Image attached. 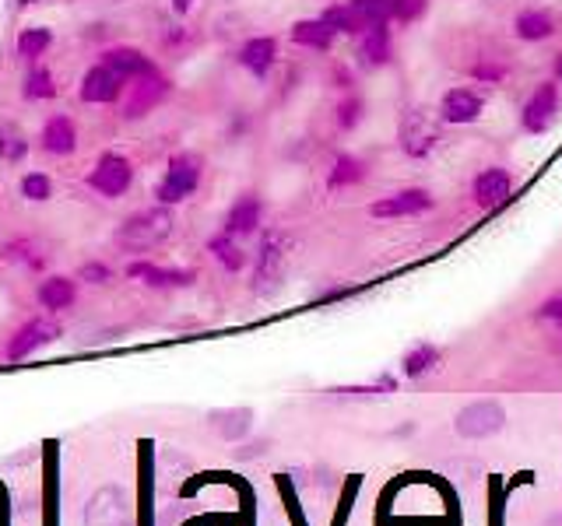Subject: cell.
I'll return each mask as SVG.
<instances>
[{"label":"cell","instance_id":"6da1fadb","mask_svg":"<svg viewBox=\"0 0 562 526\" xmlns=\"http://www.w3.org/2000/svg\"><path fill=\"white\" fill-rule=\"evenodd\" d=\"M176 221L166 207H152V211H137L116 228V246L130 249V253H148V249L162 246L173 235Z\"/></svg>","mask_w":562,"mask_h":526},{"label":"cell","instance_id":"7a4b0ae2","mask_svg":"<svg viewBox=\"0 0 562 526\" xmlns=\"http://www.w3.org/2000/svg\"><path fill=\"white\" fill-rule=\"evenodd\" d=\"M289 249H292L289 235H281V232L264 235L260 253H257V271H253V288H257L260 295H271L274 288L281 285L285 267H289Z\"/></svg>","mask_w":562,"mask_h":526},{"label":"cell","instance_id":"3957f363","mask_svg":"<svg viewBox=\"0 0 562 526\" xmlns=\"http://www.w3.org/2000/svg\"><path fill=\"white\" fill-rule=\"evenodd\" d=\"M201 169L204 165L197 155H176L173 162H169L166 179L159 183L162 204H180V200H187L190 193L197 190V183H201Z\"/></svg>","mask_w":562,"mask_h":526},{"label":"cell","instance_id":"277c9868","mask_svg":"<svg viewBox=\"0 0 562 526\" xmlns=\"http://www.w3.org/2000/svg\"><path fill=\"white\" fill-rule=\"evenodd\" d=\"M130 183H134V165L120 155H102L92 176H88V186L99 190L102 197H120V193H127Z\"/></svg>","mask_w":562,"mask_h":526},{"label":"cell","instance_id":"5b68a950","mask_svg":"<svg viewBox=\"0 0 562 526\" xmlns=\"http://www.w3.org/2000/svg\"><path fill=\"white\" fill-rule=\"evenodd\" d=\"M60 337V327L50 320H29L22 330H18L15 337L8 341V348H4V355L11 358V362H22V358L36 355L39 348H46V344H53Z\"/></svg>","mask_w":562,"mask_h":526},{"label":"cell","instance_id":"8992f818","mask_svg":"<svg viewBox=\"0 0 562 526\" xmlns=\"http://www.w3.org/2000/svg\"><path fill=\"white\" fill-rule=\"evenodd\" d=\"M503 421H506L503 407L482 400V404H471L457 414V432H461L464 439H485V435H496L499 428H503Z\"/></svg>","mask_w":562,"mask_h":526},{"label":"cell","instance_id":"52a82bcc","mask_svg":"<svg viewBox=\"0 0 562 526\" xmlns=\"http://www.w3.org/2000/svg\"><path fill=\"white\" fill-rule=\"evenodd\" d=\"M436 144V123L422 109H408L401 120V148L408 155H426Z\"/></svg>","mask_w":562,"mask_h":526},{"label":"cell","instance_id":"ba28073f","mask_svg":"<svg viewBox=\"0 0 562 526\" xmlns=\"http://www.w3.org/2000/svg\"><path fill=\"white\" fill-rule=\"evenodd\" d=\"M127 519V505H123V495L113 488H102L88 498L85 505V523L88 526H120Z\"/></svg>","mask_w":562,"mask_h":526},{"label":"cell","instance_id":"9c48e42d","mask_svg":"<svg viewBox=\"0 0 562 526\" xmlns=\"http://www.w3.org/2000/svg\"><path fill=\"white\" fill-rule=\"evenodd\" d=\"M429 207H433V197L426 190H401L394 197L376 200L369 211H373V218H408V214H422Z\"/></svg>","mask_w":562,"mask_h":526},{"label":"cell","instance_id":"30bf717a","mask_svg":"<svg viewBox=\"0 0 562 526\" xmlns=\"http://www.w3.org/2000/svg\"><path fill=\"white\" fill-rule=\"evenodd\" d=\"M127 278L145 281V285H152V288H187V285H194L197 274L194 271H169V267H159V263L134 260L127 267Z\"/></svg>","mask_w":562,"mask_h":526},{"label":"cell","instance_id":"8fae6325","mask_svg":"<svg viewBox=\"0 0 562 526\" xmlns=\"http://www.w3.org/2000/svg\"><path fill=\"white\" fill-rule=\"evenodd\" d=\"M120 88H123V78L102 64V67H92V71L81 78V99L92 102V106H102V102L120 99Z\"/></svg>","mask_w":562,"mask_h":526},{"label":"cell","instance_id":"7c38bea8","mask_svg":"<svg viewBox=\"0 0 562 526\" xmlns=\"http://www.w3.org/2000/svg\"><path fill=\"white\" fill-rule=\"evenodd\" d=\"M102 64H106L113 74H120L123 81H127V78H148V74H155L152 60H148L141 50H134V46H116V50H106V53H102Z\"/></svg>","mask_w":562,"mask_h":526},{"label":"cell","instance_id":"4fadbf2b","mask_svg":"<svg viewBox=\"0 0 562 526\" xmlns=\"http://www.w3.org/2000/svg\"><path fill=\"white\" fill-rule=\"evenodd\" d=\"M555 106H559V92H555V85H541L538 92L527 99V106H524V113H520V120H524V127L531 130V134H541V130L552 123Z\"/></svg>","mask_w":562,"mask_h":526},{"label":"cell","instance_id":"5bb4252c","mask_svg":"<svg viewBox=\"0 0 562 526\" xmlns=\"http://www.w3.org/2000/svg\"><path fill=\"white\" fill-rule=\"evenodd\" d=\"M510 190H513V179L506 169H485L482 176L475 179V200L482 207L503 204V200L510 197Z\"/></svg>","mask_w":562,"mask_h":526},{"label":"cell","instance_id":"9a60e30c","mask_svg":"<svg viewBox=\"0 0 562 526\" xmlns=\"http://www.w3.org/2000/svg\"><path fill=\"white\" fill-rule=\"evenodd\" d=\"M482 113V95L471 92V88H454L443 99V120L447 123H471Z\"/></svg>","mask_w":562,"mask_h":526},{"label":"cell","instance_id":"2e32d148","mask_svg":"<svg viewBox=\"0 0 562 526\" xmlns=\"http://www.w3.org/2000/svg\"><path fill=\"white\" fill-rule=\"evenodd\" d=\"M274 57H278V43H274V39H267V36L250 39V43L239 50V64H243L250 74H257V78H264V74L271 71Z\"/></svg>","mask_w":562,"mask_h":526},{"label":"cell","instance_id":"e0dca14e","mask_svg":"<svg viewBox=\"0 0 562 526\" xmlns=\"http://www.w3.org/2000/svg\"><path fill=\"white\" fill-rule=\"evenodd\" d=\"M36 295H39V306L43 309H50V313H64V309H71L74 299H78V285H74L71 278H46Z\"/></svg>","mask_w":562,"mask_h":526},{"label":"cell","instance_id":"ac0fdd59","mask_svg":"<svg viewBox=\"0 0 562 526\" xmlns=\"http://www.w3.org/2000/svg\"><path fill=\"white\" fill-rule=\"evenodd\" d=\"M43 148L50 155H71L78 148V130L67 116H53L50 123L43 127Z\"/></svg>","mask_w":562,"mask_h":526},{"label":"cell","instance_id":"d6986e66","mask_svg":"<svg viewBox=\"0 0 562 526\" xmlns=\"http://www.w3.org/2000/svg\"><path fill=\"white\" fill-rule=\"evenodd\" d=\"M260 225V200L257 197H243L225 218V232L236 239V235H250Z\"/></svg>","mask_w":562,"mask_h":526},{"label":"cell","instance_id":"ffe728a7","mask_svg":"<svg viewBox=\"0 0 562 526\" xmlns=\"http://www.w3.org/2000/svg\"><path fill=\"white\" fill-rule=\"evenodd\" d=\"M362 57H366V64H387L390 57V32H387V22H376V25H366L362 29Z\"/></svg>","mask_w":562,"mask_h":526},{"label":"cell","instance_id":"44dd1931","mask_svg":"<svg viewBox=\"0 0 562 526\" xmlns=\"http://www.w3.org/2000/svg\"><path fill=\"white\" fill-rule=\"evenodd\" d=\"M334 36H338V32H334L324 18H317V22H296V25H292V39H296L299 46H313V50H327V46L334 43Z\"/></svg>","mask_w":562,"mask_h":526},{"label":"cell","instance_id":"7402d4cb","mask_svg":"<svg viewBox=\"0 0 562 526\" xmlns=\"http://www.w3.org/2000/svg\"><path fill=\"white\" fill-rule=\"evenodd\" d=\"M0 256L8 263H25L29 271H39L46 263V253H43V246H36L32 239H18V242H8V246L0 249Z\"/></svg>","mask_w":562,"mask_h":526},{"label":"cell","instance_id":"603a6c76","mask_svg":"<svg viewBox=\"0 0 562 526\" xmlns=\"http://www.w3.org/2000/svg\"><path fill=\"white\" fill-rule=\"evenodd\" d=\"M166 88H169L166 81H162V78H152V74H148V78L141 81V85H137L134 102H130V106H127V116H130V120H134V116H141V113H145V106L152 109L155 102H159L162 95H166Z\"/></svg>","mask_w":562,"mask_h":526},{"label":"cell","instance_id":"cb8c5ba5","mask_svg":"<svg viewBox=\"0 0 562 526\" xmlns=\"http://www.w3.org/2000/svg\"><path fill=\"white\" fill-rule=\"evenodd\" d=\"M208 249H211V253H215V260L222 263L225 271H243L246 253L236 246V239H232L229 232H225V235H215V239L208 242Z\"/></svg>","mask_w":562,"mask_h":526},{"label":"cell","instance_id":"d4e9b609","mask_svg":"<svg viewBox=\"0 0 562 526\" xmlns=\"http://www.w3.org/2000/svg\"><path fill=\"white\" fill-rule=\"evenodd\" d=\"M50 43H53V32L43 29V25H32V29H25L22 36H18V57H25V60L43 57V53L50 50Z\"/></svg>","mask_w":562,"mask_h":526},{"label":"cell","instance_id":"484cf974","mask_svg":"<svg viewBox=\"0 0 562 526\" xmlns=\"http://www.w3.org/2000/svg\"><path fill=\"white\" fill-rule=\"evenodd\" d=\"M348 8H352V15L359 18L362 29H366V25L387 22V18L394 15V0H352Z\"/></svg>","mask_w":562,"mask_h":526},{"label":"cell","instance_id":"4316f807","mask_svg":"<svg viewBox=\"0 0 562 526\" xmlns=\"http://www.w3.org/2000/svg\"><path fill=\"white\" fill-rule=\"evenodd\" d=\"M25 151H29V141H25L22 130L15 123H0V158L4 162H22Z\"/></svg>","mask_w":562,"mask_h":526},{"label":"cell","instance_id":"83f0119b","mask_svg":"<svg viewBox=\"0 0 562 526\" xmlns=\"http://www.w3.org/2000/svg\"><path fill=\"white\" fill-rule=\"evenodd\" d=\"M517 36L531 39V43L552 36V18H548L545 11H524V15L517 18Z\"/></svg>","mask_w":562,"mask_h":526},{"label":"cell","instance_id":"f1b7e54d","mask_svg":"<svg viewBox=\"0 0 562 526\" xmlns=\"http://www.w3.org/2000/svg\"><path fill=\"white\" fill-rule=\"evenodd\" d=\"M433 365H440V351H436L433 344H418V348H411L408 355H404V372H408V376H426Z\"/></svg>","mask_w":562,"mask_h":526},{"label":"cell","instance_id":"f546056e","mask_svg":"<svg viewBox=\"0 0 562 526\" xmlns=\"http://www.w3.org/2000/svg\"><path fill=\"white\" fill-rule=\"evenodd\" d=\"M211 425H215L225 439H239V435L250 428V411H215L211 414Z\"/></svg>","mask_w":562,"mask_h":526},{"label":"cell","instance_id":"4dcf8cb0","mask_svg":"<svg viewBox=\"0 0 562 526\" xmlns=\"http://www.w3.org/2000/svg\"><path fill=\"white\" fill-rule=\"evenodd\" d=\"M57 95V81H53V74L46 71V67H36V71L25 78V99L39 102V99H53Z\"/></svg>","mask_w":562,"mask_h":526},{"label":"cell","instance_id":"1f68e13d","mask_svg":"<svg viewBox=\"0 0 562 526\" xmlns=\"http://www.w3.org/2000/svg\"><path fill=\"white\" fill-rule=\"evenodd\" d=\"M22 197L25 200H50L53 197V183H50V176H43V172H29V176L22 179Z\"/></svg>","mask_w":562,"mask_h":526},{"label":"cell","instance_id":"d6a6232c","mask_svg":"<svg viewBox=\"0 0 562 526\" xmlns=\"http://www.w3.org/2000/svg\"><path fill=\"white\" fill-rule=\"evenodd\" d=\"M362 179V165L355 162V158H338L334 162V172H331V186H348V183H359Z\"/></svg>","mask_w":562,"mask_h":526},{"label":"cell","instance_id":"836d02e7","mask_svg":"<svg viewBox=\"0 0 562 526\" xmlns=\"http://www.w3.org/2000/svg\"><path fill=\"white\" fill-rule=\"evenodd\" d=\"M324 22L331 25L334 32H362V22L352 15V8H331V11H324Z\"/></svg>","mask_w":562,"mask_h":526},{"label":"cell","instance_id":"e575fe53","mask_svg":"<svg viewBox=\"0 0 562 526\" xmlns=\"http://www.w3.org/2000/svg\"><path fill=\"white\" fill-rule=\"evenodd\" d=\"M81 281H88V285H106V281H113V271H109L106 263H85L78 271Z\"/></svg>","mask_w":562,"mask_h":526},{"label":"cell","instance_id":"d590c367","mask_svg":"<svg viewBox=\"0 0 562 526\" xmlns=\"http://www.w3.org/2000/svg\"><path fill=\"white\" fill-rule=\"evenodd\" d=\"M426 11V0H394V15L401 18V22H411V18H418Z\"/></svg>","mask_w":562,"mask_h":526},{"label":"cell","instance_id":"8d00e7d4","mask_svg":"<svg viewBox=\"0 0 562 526\" xmlns=\"http://www.w3.org/2000/svg\"><path fill=\"white\" fill-rule=\"evenodd\" d=\"M538 316L541 320H555V323H562V292H555L552 299H545L538 306Z\"/></svg>","mask_w":562,"mask_h":526},{"label":"cell","instance_id":"74e56055","mask_svg":"<svg viewBox=\"0 0 562 526\" xmlns=\"http://www.w3.org/2000/svg\"><path fill=\"white\" fill-rule=\"evenodd\" d=\"M359 102H345V106H341V127H355V123H359Z\"/></svg>","mask_w":562,"mask_h":526},{"label":"cell","instance_id":"f35d334b","mask_svg":"<svg viewBox=\"0 0 562 526\" xmlns=\"http://www.w3.org/2000/svg\"><path fill=\"white\" fill-rule=\"evenodd\" d=\"M11 8H36V4H53V0H8Z\"/></svg>","mask_w":562,"mask_h":526},{"label":"cell","instance_id":"ab89813d","mask_svg":"<svg viewBox=\"0 0 562 526\" xmlns=\"http://www.w3.org/2000/svg\"><path fill=\"white\" fill-rule=\"evenodd\" d=\"M190 4H194V0H173V11H176V15H187Z\"/></svg>","mask_w":562,"mask_h":526},{"label":"cell","instance_id":"60d3db41","mask_svg":"<svg viewBox=\"0 0 562 526\" xmlns=\"http://www.w3.org/2000/svg\"><path fill=\"white\" fill-rule=\"evenodd\" d=\"M555 74H559V78H562V57L555 60Z\"/></svg>","mask_w":562,"mask_h":526},{"label":"cell","instance_id":"b9f144b4","mask_svg":"<svg viewBox=\"0 0 562 526\" xmlns=\"http://www.w3.org/2000/svg\"><path fill=\"white\" fill-rule=\"evenodd\" d=\"M123 526H127V523H123Z\"/></svg>","mask_w":562,"mask_h":526}]
</instances>
